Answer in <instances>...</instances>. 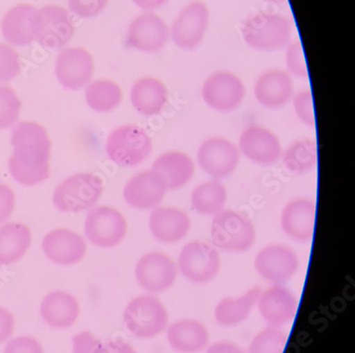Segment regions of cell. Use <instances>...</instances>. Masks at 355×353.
Listing matches in <instances>:
<instances>
[{
  "instance_id": "18",
  "label": "cell",
  "mask_w": 355,
  "mask_h": 353,
  "mask_svg": "<svg viewBox=\"0 0 355 353\" xmlns=\"http://www.w3.org/2000/svg\"><path fill=\"white\" fill-rule=\"evenodd\" d=\"M41 28L37 41L49 51L62 49L71 41L75 28L69 11L60 6L47 5L39 10Z\"/></svg>"
},
{
  "instance_id": "45",
  "label": "cell",
  "mask_w": 355,
  "mask_h": 353,
  "mask_svg": "<svg viewBox=\"0 0 355 353\" xmlns=\"http://www.w3.org/2000/svg\"><path fill=\"white\" fill-rule=\"evenodd\" d=\"M206 353H247L241 347L232 342H217L207 347Z\"/></svg>"
},
{
  "instance_id": "7",
  "label": "cell",
  "mask_w": 355,
  "mask_h": 353,
  "mask_svg": "<svg viewBox=\"0 0 355 353\" xmlns=\"http://www.w3.org/2000/svg\"><path fill=\"white\" fill-rule=\"evenodd\" d=\"M178 269L191 283L206 284L219 275L221 257L214 246L204 241H191L180 251Z\"/></svg>"
},
{
  "instance_id": "20",
  "label": "cell",
  "mask_w": 355,
  "mask_h": 353,
  "mask_svg": "<svg viewBox=\"0 0 355 353\" xmlns=\"http://www.w3.org/2000/svg\"><path fill=\"white\" fill-rule=\"evenodd\" d=\"M166 191L162 178L153 170H148L132 176L126 182L123 196L130 207L140 210L154 209L164 201Z\"/></svg>"
},
{
  "instance_id": "26",
  "label": "cell",
  "mask_w": 355,
  "mask_h": 353,
  "mask_svg": "<svg viewBox=\"0 0 355 353\" xmlns=\"http://www.w3.org/2000/svg\"><path fill=\"white\" fill-rule=\"evenodd\" d=\"M166 340L178 353H198L209 345V332L201 321L180 319L166 328Z\"/></svg>"
},
{
  "instance_id": "12",
  "label": "cell",
  "mask_w": 355,
  "mask_h": 353,
  "mask_svg": "<svg viewBox=\"0 0 355 353\" xmlns=\"http://www.w3.org/2000/svg\"><path fill=\"white\" fill-rule=\"evenodd\" d=\"M299 265L295 250L283 243L266 246L254 261L257 273L272 285L287 283L297 273Z\"/></svg>"
},
{
  "instance_id": "34",
  "label": "cell",
  "mask_w": 355,
  "mask_h": 353,
  "mask_svg": "<svg viewBox=\"0 0 355 353\" xmlns=\"http://www.w3.org/2000/svg\"><path fill=\"white\" fill-rule=\"evenodd\" d=\"M287 342L288 335L283 329L268 326L253 337L248 353H284Z\"/></svg>"
},
{
  "instance_id": "36",
  "label": "cell",
  "mask_w": 355,
  "mask_h": 353,
  "mask_svg": "<svg viewBox=\"0 0 355 353\" xmlns=\"http://www.w3.org/2000/svg\"><path fill=\"white\" fill-rule=\"evenodd\" d=\"M21 73V55L8 44L0 43V83H9Z\"/></svg>"
},
{
  "instance_id": "31",
  "label": "cell",
  "mask_w": 355,
  "mask_h": 353,
  "mask_svg": "<svg viewBox=\"0 0 355 353\" xmlns=\"http://www.w3.org/2000/svg\"><path fill=\"white\" fill-rule=\"evenodd\" d=\"M282 162L285 170L293 175L313 171L318 164L316 141L313 139L295 141L282 153Z\"/></svg>"
},
{
  "instance_id": "19",
  "label": "cell",
  "mask_w": 355,
  "mask_h": 353,
  "mask_svg": "<svg viewBox=\"0 0 355 353\" xmlns=\"http://www.w3.org/2000/svg\"><path fill=\"white\" fill-rule=\"evenodd\" d=\"M257 307L268 326L282 328L295 319L297 299L286 286L272 285L261 291Z\"/></svg>"
},
{
  "instance_id": "47",
  "label": "cell",
  "mask_w": 355,
  "mask_h": 353,
  "mask_svg": "<svg viewBox=\"0 0 355 353\" xmlns=\"http://www.w3.org/2000/svg\"><path fill=\"white\" fill-rule=\"evenodd\" d=\"M267 3H275V5H283L286 3V0H265Z\"/></svg>"
},
{
  "instance_id": "39",
  "label": "cell",
  "mask_w": 355,
  "mask_h": 353,
  "mask_svg": "<svg viewBox=\"0 0 355 353\" xmlns=\"http://www.w3.org/2000/svg\"><path fill=\"white\" fill-rule=\"evenodd\" d=\"M109 0H69V10L81 19L96 17L106 9Z\"/></svg>"
},
{
  "instance_id": "24",
  "label": "cell",
  "mask_w": 355,
  "mask_h": 353,
  "mask_svg": "<svg viewBox=\"0 0 355 353\" xmlns=\"http://www.w3.org/2000/svg\"><path fill=\"white\" fill-rule=\"evenodd\" d=\"M150 233L160 243H175L189 233L191 220L186 212L171 206L154 208L148 221Z\"/></svg>"
},
{
  "instance_id": "28",
  "label": "cell",
  "mask_w": 355,
  "mask_h": 353,
  "mask_svg": "<svg viewBox=\"0 0 355 353\" xmlns=\"http://www.w3.org/2000/svg\"><path fill=\"white\" fill-rule=\"evenodd\" d=\"M80 313L78 301L65 291H55L45 297L41 305L42 318L51 328L67 329L76 322Z\"/></svg>"
},
{
  "instance_id": "11",
  "label": "cell",
  "mask_w": 355,
  "mask_h": 353,
  "mask_svg": "<svg viewBox=\"0 0 355 353\" xmlns=\"http://www.w3.org/2000/svg\"><path fill=\"white\" fill-rule=\"evenodd\" d=\"M245 87L239 76L229 71H218L206 78L202 87L204 102L219 112H231L243 104Z\"/></svg>"
},
{
  "instance_id": "5",
  "label": "cell",
  "mask_w": 355,
  "mask_h": 353,
  "mask_svg": "<svg viewBox=\"0 0 355 353\" xmlns=\"http://www.w3.org/2000/svg\"><path fill=\"white\" fill-rule=\"evenodd\" d=\"M103 192L104 182L96 174H74L57 186L53 194V205L62 213H80L94 206Z\"/></svg>"
},
{
  "instance_id": "35",
  "label": "cell",
  "mask_w": 355,
  "mask_h": 353,
  "mask_svg": "<svg viewBox=\"0 0 355 353\" xmlns=\"http://www.w3.org/2000/svg\"><path fill=\"white\" fill-rule=\"evenodd\" d=\"M21 102L11 87L0 86V130L14 126L19 121Z\"/></svg>"
},
{
  "instance_id": "6",
  "label": "cell",
  "mask_w": 355,
  "mask_h": 353,
  "mask_svg": "<svg viewBox=\"0 0 355 353\" xmlns=\"http://www.w3.org/2000/svg\"><path fill=\"white\" fill-rule=\"evenodd\" d=\"M124 323L134 336L150 340L168 328V309L154 295H139L125 309Z\"/></svg>"
},
{
  "instance_id": "37",
  "label": "cell",
  "mask_w": 355,
  "mask_h": 353,
  "mask_svg": "<svg viewBox=\"0 0 355 353\" xmlns=\"http://www.w3.org/2000/svg\"><path fill=\"white\" fill-rule=\"evenodd\" d=\"M286 60L287 73L297 78H309V69L305 61L304 51H303L302 43L299 40L289 42L285 53Z\"/></svg>"
},
{
  "instance_id": "22",
  "label": "cell",
  "mask_w": 355,
  "mask_h": 353,
  "mask_svg": "<svg viewBox=\"0 0 355 353\" xmlns=\"http://www.w3.org/2000/svg\"><path fill=\"white\" fill-rule=\"evenodd\" d=\"M42 249L53 263L75 265L86 255L87 243L83 236L72 230L55 229L45 236Z\"/></svg>"
},
{
  "instance_id": "17",
  "label": "cell",
  "mask_w": 355,
  "mask_h": 353,
  "mask_svg": "<svg viewBox=\"0 0 355 353\" xmlns=\"http://www.w3.org/2000/svg\"><path fill=\"white\" fill-rule=\"evenodd\" d=\"M240 154L261 166H272L282 157L281 142L275 132L261 125H250L239 138Z\"/></svg>"
},
{
  "instance_id": "4",
  "label": "cell",
  "mask_w": 355,
  "mask_h": 353,
  "mask_svg": "<svg viewBox=\"0 0 355 353\" xmlns=\"http://www.w3.org/2000/svg\"><path fill=\"white\" fill-rule=\"evenodd\" d=\"M109 160L123 168L139 166L150 157L153 141L148 132L138 125H123L112 130L107 139Z\"/></svg>"
},
{
  "instance_id": "33",
  "label": "cell",
  "mask_w": 355,
  "mask_h": 353,
  "mask_svg": "<svg viewBox=\"0 0 355 353\" xmlns=\"http://www.w3.org/2000/svg\"><path fill=\"white\" fill-rule=\"evenodd\" d=\"M122 100V89L118 83L109 79H98L87 87V104L97 112H110L118 108Z\"/></svg>"
},
{
  "instance_id": "23",
  "label": "cell",
  "mask_w": 355,
  "mask_h": 353,
  "mask_svg": "<svg viewBox=\"0 0 355 353\" xmlns=\"http://www.w3.org/2000/svg\"><path fill=\"white\" fill-rule=\"evenodd\" d=\"M295 94L291 75L279 69H267L254 85V96L268 109H279L288 104Z\"/></svg>"
},
{
  "instance_id": "1",
  "label": "cell",
  "mask_w": 355,
  "mask_h": 353,
  "mask_svg": "<svg viewBox=\"0 0 355 353\" xmlns=\"http://www.w3.org/2000/svg\"><path fill=\"white\" fill-rule=\"evenodd\" d=\"M11 144L13 153L8 168L15 182L35 186L49 178L53 142L43 125L35 121L17 123L12 130Z\"/></svg>"
},
{
  "instance_id": "13",
  "label": "cell",
  "mask_w": 355,
  "mask_h": 353,
  "mask_svg": "<svg viewBox=\"0 0 355 353\" xmlns=\"http://www.w3.org/2000/svg\"><path fill=\"white\" fill-rule=\"evenodd\" d=\"M137 281L150 293H162L172 289L178 279L175 261L168 254L153 251L139 259L135 269Z\"/></svg>"
},
{
  "instance_id": "15",
  "label": "cell",
  "mask_w": 355,
  "mask_h": 353,
  "mask_svg": "<svg viewBox=\"0 0 355 353\" xmlns=\"http://www.w3.org/2000/svg\"><path fill=\"white\" fill-rule=\"evenodd\" d=\"M94 69L92 55L83 47H67L59 53L55 61V76L69 90H80L88 86Z\"/></svg>"
},
{
  "instance_id": "16",
  "label": "cell",
  "mask_w": 355,
  "mask_h": 353,
  "mask_svg": "<svg viewBox=\"0 0 355 353\" xmlns=\"http://www.w3.org/2000/svg\"><path fill=\"white\" fill-rule=\"evenodd\" d=\"M41 17L37 8L29 3H19L5 14L1 31L6 41L14 46H27L37 39Z\"/></svg>"
},
{
  "instance_id": "44",
  "label": "cell",
  "mask_w": 355,
  "mask_h": 353,
  "mask_svg": "<svg viewBox=\"0 0 355 353\" xmlns=\"http://www.w3.org/2000/svg\"><path fill=\"white\" fill-rule=\"evenodd\" d=\"M104 353H137L132 345L122 340H110L103 342Z\"/></svg>"
},
{
  "instance_id": "3",
  "label": "cell",
  "mask_w": 355,
  "mask_h": 353,
  "mask_svg": "<svg viewBox=\"0 0 355 353\" xmlns=\"http://www.w3.org/2000/svg\"><path fill=\"white\" fill-rule=\"evenodd\" d=\"M212 243L224 251L243 253L257 241V229L245 214L234 209H222L216 214L210 230Z\"/></svg>"
},
{
  "instance_id": "40",
  "label": "cell",
  "mask_w": 355,
  "mask_h": 353,
  "mask_svg": "<svg viewBox=\"0 0 355 353\" xmlns=\"http://www.w3.org/2000/svg\"><path fill=\"white\" fill-rule=\"evenodd\" d=\"M73 352L104 353L103 342L89 331H83L73 337Z\"/></svg>"
},
{
  "instance_id": "21",
  "label": "cell",
  "mask_w": 355,
  "mask_h": 353,
  "mask_svg": "<svg viewBox=\"0 0 355 353\" xmlns=\"http://www.w3.org/2000/svg\"><path fill=\"white\" fill-rule=\"evenodd\" d=\"M316 203L301 196L291 200L282 210L281 227L284 233L299 243H307L314 235Z\"/></svg>"
},
{
  "instance_id": "25",
  "label": "cell",
  "mask_w": 355,
  "mask_h": 353,
  "mask_svg": "<svg viewBox=\"0 0 355 353\" xmlns=\"http://www.w3.org/2000/svg\"><path fill=\"white\" fill-rule=\"evenodd\" d=\"M150 170L162 178L166 190H176L187 185L192 180L196 164L186 153L168 150L155 160Z\"/></svg>"
},
{
  "instance_id": "9",
  "label": "cell",
  "mask_w": 355,
  "mask_h": 353,
  "mask_svg": "<svg viewBox=\"0 0 355 353\" xmlns=\"http://www.w3.org/2000/svg\"><path fill=\"white\" fill-rule=\"evenodd\" d=\"M126 219L116 208L97 206L92 208L85 221V232L89 241L99 248H114L126 237Z\"/></svg>"
},
{
  "instance_id": "14",
  "label": "cell",
  "mask_w": 355,
  "mask_h": 353,
  "mask_svg": "<svg viewBox=\"0 0 355 353\" xmlns=\"http://www.w3.org/2000/svg\"><path fill=\"white\" fill-rule=\"evenodd\" d=\"M170 40V27L164 19L146 11L130 23L125 45L128 49L142 53H156L162 51Z\"/></svg>"
},
{
  "instance_id": "2",
  "label": "cell",
  "mask_w": 355,
  "mask_h": 353,
  "mask_svg": "<svg viewBox=\"0 0 355 353\" xmlns=\"http://www.w3.org/2000/svg\"><path fill=\"white\" fill-rule=\"evenodd\" d=\"M241 33L245 43L255 51H279L291 42L293 23L281 13L259 12L243 21Z\"/></svg>"
},
{
  "instance_id": "32",
  "label": "cell",
  "mask_w": 355,
  "mask_h": 353,
  "mask_svg": "<svg viewBox=\"0 0 355 353\" xmlns=\"http://www.w3.org/2000/svg\"><path fill=\"white\" fill-rule=\"evenodd\" d=\"M227 201L225 186L218 180L202 182L194 188L191 194V204L196 213L205 216H215L224 209Z\"/></svg>"
},
{
  "instance_id": "42",
  "label": "cell",
  "mask_w": 355,
  "mask_h": 353,
  "mask_svg": "<svg viewBox=\"0 0 355 353\" xmlns=\"http://www.w3.org/2000/svg\"><path fill=\"white\" fill-rule=\"evenodd\" d=\"M15 208V193L10 186L0 184V223L8 221Z\"/></svg>"
},
{
  "instance_id": "8",
  "label": "cell",
  "mask_w": 355,
  "mask_h": 353,
  "mask_svg": "<svg viewBox=\"0 0 355 353\" xmlns=\"http://www.w3.org/2000/svg\"><path fill=\"white\" fill-rule=\"evenodd\" d=\"M209 9L200 0L184 6L170 27V39L182 51H194L201 45L209 26Z\"/></svg>"
},
{
  "instance_id": "27",
  "label": "cell",
  "mask_w": 355,
  "mask_h": 353,
  "mask_svg": "<svg viewBox=\"0 0 355 353\" xmlns=\"http://www.w3.org/2000/svg\"><path fill=\"white\" fill-rule=\"evenodd\" d=\"M168 91L166 85L156 77L146 76L138 79L130 91L132 106L142 116L159 114L168 103Z\"/></svg>"
},
{
  "instance_id": "38",
  "label": "cell",
  "mask_w": 355,
  "mask_h": 353,
  "mask_svg": "<svg viewBox=\"0 0 355 353\" xmlns=\"http://www.w3.org/2000/svg\"><path fill=\"white\" fill-rule=\"evenodd\" d=\"M293 109L295 116L303 124L309 127H315L314 105H313V95L309 89L299 91L293 96Z\"/></svg>"
},
{
  "instance_id": "41",
  "label": "cell",
  "mask_w": 355,
  "mask_h": 353,
  "mask_svg": "<svg viewBox=\"0 0 355 353\" xmlns=\"http://www.w3.org/2000/svg\"><path fill=\"white\" fill-rule=\"evenodd\" d=\"M3 353H43V348L33 337L19 336L8 343Z\"/></svg>"
},
{
  "instance_id": "29",
  "label": "cell",
  "mask_w": 355,
  "mask_h": 353,
  "mask_svg": "<svg viewBox=\"0 0 355 353\" xmlns=\"http://www.w3.org/2000/svg\"><path fill=\"white\" fill-rule=\"evenodd\" d=\"M261 286L252 287L240 297H226L215 307V319L222 327H236L245 322L257 307L261 295Z\"/></svg>"
},
{
  "instance_id": "30",
  "label": "cell",
  "mask_w": 355,
  "mask_h": 353,
  "mask_svg": "<svg viewBox=\"0 0 355 353\" xmlns=\"http://www.w3.org/2000/svg\"><path fill=\"white\" fill-rule=\"evenodd\" d=\"M31 245V229L21 222L0 227V265H12L23 259Z\"/></svg>"
},
{
  "instance_id": "46",
  "label": "cell",
  "mask_w": 355,
  "mask_h": 353,
  "mask_svg": "<svg viewBox=\"0 0 355 353\" xmlns=\"http://www.w3.org/2000/svg\"><path fill=\"white\" fill-rule=\"evenodd\" d=\"M135 5L144 11L153 12L166 6L170 0H132Z\"/></svg>"
},
{
  "instance_id": "43",
  "label": "cell",
  "mask_w": 355,
  "mask_h": 353,
  "mask_svg": "<svg viewBox=\"0 0 355 353\" xmlns=\"http://www.w3.org/2000/svg\"><path fill=\"white\" fill-rule=\"evenodd\" d=\"M15 320L8 309L0 307V343L7 342L13 334Z\"/></svg>"
},
{
  "instance_id": "10",
  "label": "cell",
  "mask_w": 355,
  "mask_h": 353,
  "mask_svg": "<svg viewBox=\"0 0 355 353\" xmlns=\"http://www.w3.org/2000/svg\"><path fill=\"white\" fill-rule=\"evenodd\" d=\"M240 150L233 141L224 137H210L198 148L196 160L208 175L221 180L232 175L240 162Z\"/></svg>"
}]
</instances>
